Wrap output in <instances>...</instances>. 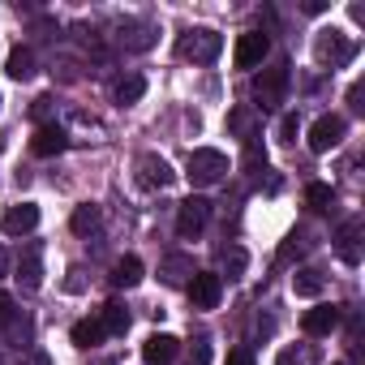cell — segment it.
<instances>
[{
	"instance_id": "cell-17",
	"label": "cell",
	"mask_w": 365,
	"mask_h": 365,
	"mask_svg": "<svg viewBox=\"0 0 365 365\" xmlns=\"http://www.w3.org/2000/svg\"><path fill=\"white\" fill-rule=\"evenodd\" d=\"M69 339H73L78 348H95V344L103 339V322H99V318H82V322H73Z\"/></svg>"
},
{
	"instance_id": "cell-3",
	"label": "cell",
	"mask_w": 365,
	"mask_h": 365,
	"mask_svg": "<svg viewBox=\"0 0 365 365\" xmlns=\"http://www.w3.org/2000/svg\"><path fill=\"white\" fill-rule=\"evenodd\" d=\"M224 172H228V159H224V150H211V146H202V150H194L190 155V180L194 185H215V180H224Z\"/></svg>"
},
{
	"instance_id": "cell-13",
	"label": "cell",
	"mask_w": 365,
	"mask_h": 365,
	"mask_svg": "<svg viewBox=\"0 0 365 365\" xmlns=\"http://www.w3.org/2000/svg\"><path fill=\"white\" fill-rule=\"evenodd\" d=\"M301 327H305V335H331L339 327V305H314V309H305Z\"/></svg>"
},
{
	"instance_id": "cell-22",
	"label": "cell",
	"mask_w": 365,
	"mask_h": 365,
	"mask_svg": "<svg viewBox=\"0 0 365 365\" xmlns=\"http://www.w3.org/2000/svg\"><path fill=\"white\" fill-rule=\"evenodd\" d=\"M292 292H297V297H318V292H322V275L309 271V267L297 271V275H292Z\"/></svg>"
},
{
	"instance_id": "cell-11",
	"label": "cell",
	"mask_w": 365,
	"mask_h": 365,
	"mask_svg": "<svg viewBox=\"0 0 365 365\" xmlns=\"http://www.w3.org/2000/svg\"><path fill=\"white\" fill-rule=\"evenodd\" d=\"M318 61H322V65H344V61H352V43H348L339 31H322V39H318Z\"/></svg>"
},
{
	"instance_id": "cell-21",
	"label": "cell",
	"mask_w": 365,
	"mask_h": 365,
	"mask_svg": "<svg viewBox=\"0 0 365 365\" xmlns=\"http://www.w3.org/2000/svg\"><path fill=\"white\" fill-rule=\"evenodd\" d=\"M335 202V190L327 185V180H309V185H305V207L309 211H327Z\"/></svg>"
},
{
	"instance_id": "cell-5",
	"label": "cell",
	"mask_w": 365,
	"mask_h": 365,
	"mask_svg": "<svg viewBox=\"0 0 365 365\" xmlns=\"http://www.w3.org/2000/svg\"><path fill=\"white\" fill-rule=\"evenodd\" d=\"M185 292H190L194 309H215V305H220V297H224V279H220L215 271H194Z\"/></svg>"
},
{
	"instance_id": "cell-16",
	"label": "cell",
	"mask_w": 365,
	"mask_h": 365,
	"mask_svg": "<svg viewBox=\"0 0 365 365\" xmlns=\"http://www.w3.org/2000/svg\"><path fill=\"white\" fill-rule=\"evenodd\" d=\"M99 322H103V335H125L129 331V309L120 301H108L103 314H99Z\"/></svg>"
},
{
	"instance_id": "cell-31",
	"label": "cell",
	"mask_w": 365,
	"mask_h": 365,
	"mask_svg": "<svg viewBox=\"0 0 365 365\" xmlns=\"http://www.w3.org/2000/svg\"><path fill=\"white\" fill-rule=\"evenodd\" d=\"M279 365H305V356H301V352H292V348H288V352H279Z\"/></svg>"
},
{
	"instance_id": "cell-23",
	"label": "cell",
	"mask_w": 365,
	"mask_h": 365,
	"mask_svg": "<svg viewBox=\"0 0 365 365\" xmlns=\"http://www.w3.org/2000/svg\"><path fill=\"white\" fill-rule=\"evenodd\" d=\"M185 275H194V262H190V258H180V254H172V258L163 262V279H168V284H180V279H185Z\"/></svg>"
},
{
	"instance_id": "cell-32",
	"label": "cell",
	"mask_w": 365,
	"mask_h": 365,
	"mask_svg": "<svg viewBox=\"0 0 365 365\" xmlns=\"http://www.w3.org/2000/svg\"><path fill=\"white\" fill-rule=\"evenodd\" d=\"M48 108H52V95H39L35 99V116H48Z\"/></svg>"
},
{
	"instance_id": "cell-33",
	"label": "cell",
	"mask_w": 365,
	"mask_h": 365,
	"mask_svg": "<svg viewBox=\"0 0 365 365\" xmlns=\"http://www.w3.org/2000/svg\"><path fill=\"white\" fill-rule=\"evenodd\" d=\"M26 365H52V361H48V352H35V356H31Z\"/></svg>"
},
{
	"instance_id": "cell-19",
	"label": "cell",
	"mask_w": 365,
	"mask_h": 365,
	"mask_svg": "<svg viewBox=\"0 0 365 365\" xmlns=\"http://www.w3.org/2000/svg\"><path fill=\"white\" fill-rule=\"evenodd\" d=\"M69 228H73L78 237L95 232V228H99V207H95V202H82V207H73V215H69Z\"/></svg>"
},
{
	"instance_id": "cell-26",
	"label": "cell",
	"mask_w": 365,
	"mask_h": 365,
	"mask_svg": "<svg viewBox=\"0 0 365 365\" xmlns=\"http://www.w3.org/2000/svg\"><path fill=\"white\" fill-rule=\"evenodd\" d=\"M129 35H133V39H129V48H138V52L155 43V39H150V26H129Z\"/></svg>"
},
{
	"instance_id": "cell-20",
	"label": "cell",
	"mask_w": 365,
	"mask_h": 365,
	"mask_svg": "<svg viewBox=\"0 0 365 365\" xmlns=\"http://www.w3.org/2000/svg\"><path fill=\"white\" fill-rule=\"evenodd\" d=\"M356 228H361V224H356V220H348V224L339 228V237H335V241H339V258H344L348 267H356V262H361V254H356Z\"/></svg>"
},
{
	"instance_id": "cell-2",
	"label": "cell",
	"mask_w": 365,
	"mask_h": 365,
	"mask_svg": "<svg viewBox=\"0 0 365 365\" xmlns=\"http://www.w3.org/2000/svg\"><path fill=\"white\" fill-rule=\"evenodd\" d=\"M344 133H348V120L344 116H335V112H327V116H318L314 125H309V150L314 155H327V150H335L339 142H344Z\"/></svg>"
},
{
	"instance_id": "cell-9",
	"label": "cell",
	"mask_w": 365,
	"mask_h": 365,
	"mask_svg": "<svg viewBox=\"0 0 365 365\" xmlns=\"http://www.w3.org/2000/svg\"><path fill=\"white\" fill-rule=\"evenodd\" d=\"M176 352H180V339L168 335V331H155V335L142 344V361H146V365H172Z\"/></svg>"
},
{
	"instance_id": "cell-34",
	"label": "cell",
	"mask_w": 365,
	"mask_h": 365,
	"mask_svg": "<svg viewBox=\"0 0 365 365\" xmlns=\"http://www.w3.org/2000/svg\"><path fill=\"white\" fill-rule=\"evenodd\" d=\"M9 271V258H5V250H0V275H5Z\"/></svg>"
},
{
	"instance_id": "cell-10",
	"label": "cell",
	"mask_w": 365,
	"mask_h": 365,
	"mask_svg": "<svg viewBox=\"0 0 365 365\" xmlns=\"http://www.w3.org/2000/svg\"><path fill=\"white\" fill-rule=\"evenodd\" d=\"M254 91H258L262 108H275V103L284 99V91H288V65H275V69H267V73L254 82Z\"/></svg>"
},
{
	"instance_id": "cell-29",
	"label": "cell",
	"mask_w": 365,
	"mask_h": 365,
	"mask_svg": "<svg viewBox=\"0 0 365 365\" xmlns=\"http://www.w3.org/2000/svg\"><path fill=\"white\" fill-rule=\"evenodd\" d=\"M279 133H284V142H297V116H292V112L279 120Z\"/></svg>"
},
{
	"instance_id": "cell-14",
	"label": "cell",
	"mask_w": 365,
	"mask_h": 365,
	"mask_svg": "<svg viewBox=\"0 0 365 365\" xmlns=\"http://www.w3.org/2000/svg\"><path fill=\"white\" fill-rule=\"evenodd\" d=\"M112 284H116V288H138V284H142V258H138V254H125V258L112 267Z\"/></svg>"
},
{
	"instance_id": "cell-7",
	"label": "cell",
	"mask_w": 365,
	"mask_h": 365,
	"mask_svg": "<svg viewBox=\"0 0 365 365\" xmlns=\"http://www.w3.org/2000/svg\"><path fill=\"white\" fill-rule=\"evenodd\" d=\"M138 180H142L146 190H168L172 180H176V172H172V163L163 155H142L138 159Z\"/></svg>"
},
{
	"instance_id": "cell-4",
	"label": "cell",
	"mask_w": 365,
	"mask_h": 365,
	"mask_svg": "<svg viewBox=\"0 0 365 365\" xmlns=\"http://www.w3.org/2000/svg\"><path fill=\"white\" fill-rule=\"evenodd\" d=\"M207 220H211V202L198 198V194H190L185 202L176 207V232H180V237H198V232L207 228Z\"/></svg>"
},
{
	"instance_id": "cell-1",
	"label": "cell",
	"mask_w": 365,
	"mask_h": 365,
	"mask_svg": "<svg viewBox=\"0 0 365 365\" xmlns=\"http://www.w3.org/2000/svg\"><path fill=\"white\" fill-rule=\"evenodd\" d=\"M220 52H224V39H220L215 31H207V26H198V31H185V35H180V56L194 61V65H211Z\"/></svg>"
},
{
	"instance_id": "cell-27",
	"label": "cell",
	"mask_w": 365,
	"mask_h": 365,
	"mask_svg": "<svg viewBox=\"0 0 365 365\" xmlns=\"http://www.w3.org/2000/svg\"><path fill=\"white\" fill-rule=\"evenodd\" d=\"M245 271V250H228V279H237Z\"/></svg>"
},
{
	"instance_id": "cell-28",
	"label": "cell",
	"mask_w": 365,
	"mask_h": 365,
	"mask_svg": "<svg viewBox=\"0 0 365 365\" xmlns=\"http://www.w3.org/2000/svg\"><path fill=\"white\" fill-rule=\"evenodd\" d=\"M224 365H254V352H250V348H232Z\"/></svg>"
},
{
	"instance_id": "cell-6",
	"label": "cell",
	"mask_w": 365,
	"mask_h": 365,
	"mask_svg": "<svg viewBox=\"0 0 365 365\" xmlns=\"http://www.w3.org/2000/svg\"><path fill=\"white\" fill-rule=\"evenodd\" d=\"M267 52H271V39L262 31H245L232 48V61H237V69H254V65L267 61Z\"/></svg>"
},
{
	"instance_id": "cell-15",
	"label": "cell",
	"mask_w": 365,
	"mask_h": 365,
	"mask_svg": "<svg viewBox=\"0 0 365 365\" xmlns=\"http://www.w3.org/2000/svg\"><path fill=\"white\" fill-rule=\"evenodd\" d=\"M146 95V78L142 73H129V78H120L116 86H112V99L120 103V108H129V103H138Z\"/></svg>"
},
{
	"instance_id": "cell-24",
	"label": "cell",
	"mask_w": 365,
	"mask_h": 365,
	"mask_svg": "<svg viewBox=\"0 0 365 365\" xmlns=\"http://www.w3.org/2000/svg\"><path fill=\"white\" fill-rule=\"evenodd\" d=\"M39 275H43V271H39V250H26V262H22V275H18V279H22V284L35 292V288L43 284Z\"/></svg>"
},
{
	"instance_id": "cell-18",
	"label": "cell",
	"mask_w": 365,
	"mask_h": 365,
	"mask_svg": "<svg viewBox=\"0 0 365 365\" xmlns=\"http://www.w3.org/2000/svg\"><path fill=\"white\" fill-rule=\"evenodd\" d=\"M5 73L18 78V82H26V78L35 73V56H31V48H14L9 61H5Z\"/></svg>"
},
{
	"instance_id": "cell-25",
	"label": "cell",
	"mask_w": 365,
	"mask_h": 365,
	"mask_svg": "<svg viewBox=\"0 0 365 365\" xmlns=\"http://www.w3.org/2000/svg\"><path fill=\"white\" fill-rule=\"evenodd\" d=\"M190 365H211V344H207V339H194V348H190Z\"/></svg>"
},
{
	"instance_id": "cell-8",
	"label": "cell",
	"mask_w": 365,
	"mask_h": 365,
	"mask_svg": "<svg viewBox=\"0 0 365 365\" xmlns=\"http://www.w3.org/2000/svg\"><path fill=\"white\" fill-rule=\"evenodd\" d=\"M0 228H5V237H31L39 228V207L35 202H18L5 211V220H0Z\"/></svg>"
},
{
	"instance_id": "cell-12",
	"label": "cell",
	"mask_w": 365,
	"mask_h": 365,
	"mask_svg": "<svg viewBox=\"0 0 365 365\" xmlns=\"http://www.w3.org/2000/svg\"><path fill=\"white\" fill-rule=\"evenodd\" d=\"M65 146H69V138H65L61 125H39V133L31 138V150H35L39 159H52V155H61Z\"/></svg>"
},
{
	"instance_id": "cell-30",
	"label": "cell",
	"mask_w": 365,
	"mask_h": 365,
	"mask_svg": "<svg viewBox=\"0 0 365 365\" xmlns=\"http://www.w3.org/2000/svg\"><path fill=\"white\" fill-rule=\"evenodd\" d=\"M9 318H14V297L0 292V322H9Z\"/></svg>"
}]
</instances>
